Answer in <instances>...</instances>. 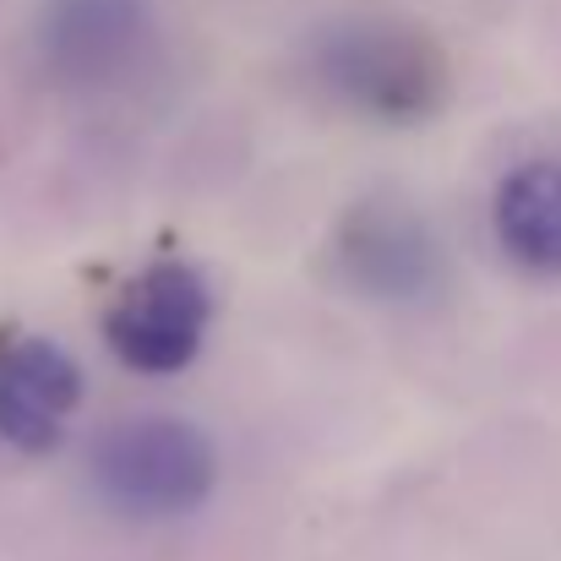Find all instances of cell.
Returning a JSON list of instances; mask_svg holds the SVG:
<instances>
[{"label":"cell","mask_w":561,"mask_h":561,"mask_svg":"<svg viewBox=\"0 0 561 561\" xmlns=\"http://www.w3.org/2000/svg\"><path fill=\"white\" fill-rule=\"evenodd\" d=\"M82 403V366L38 333L0 339V442L44 458L60 447L66 420Z\"/></svg>","instance_id":"obj_5"},{"label":"cell","mask_w":561,"mask_h":561,"mask_svg":"<svg viewBox=\"0 0 561 561\" xmlns=\"http://www.w3.org/2000/svg\"><path fill=\"white\" fill-rule=\"evenodd\" d=\"M339 273L350 289H360L366 300H420L436 273H442V256H436V240L425 229V218L403 202H355L339 224Z\"/></svg>","instance_id":"obj_4"},{"label":"cell","mask_w":561,"mask_h":561,"mask_svg":"<svg viewBox=\"0 0 561 561\" xmlns=\"http://www.w3.org/2000/svg\"><path fill=\"white\" fill-rule=\"evenodd\" d=\"M218 485L213 442L175 414H131L93 442V491L126 518H186Z\"/></svg>","instance_id":"obj_1"},{"label":"cell","mask_w":561,"mask_h":561,"mask_svg":"<svg viewBox=\"0 0 561 561\" xmlns=\"http://www.w3.org/2000/svg\"><path fill=\"white\" fill-rule=\"evenodd\" d=\"M213 322V289L191 262L142 267L104 311V344L126 371L175 376L186 371Z\"/></svg>","instance_id":"obj_3"},{"label":"cell","mask_w":561,"mask_h":561,"mask_svg":"<svg viewBox=\"0 0 561 561\" xmlns=\"http://www.w3.org/2000/svg\"><path fill=\"white\" fill-rule=\"evenodd\" d=\"M491 224H496L502 251L518 267L561 278V164H551V159L518 164L496 186Z\"/></svg>","instance_id":"obj_7"},{"label":"cell","mask_w":561,"mask_h":561,"mask_svg":"<svg viewBox=\"0 0 561 561\" xmlns=\"http://www.w3.org/2000/svg\"><path fill=\"white\" fill-rule=\"evenodd\" d=\"M317 82L355 115H371L381 126H414L425 121L447 93V66L436 44L398 22H339L317 38Z\"/></svg>","instance_id":"obj_2"},{"label":"cell","mask_w":561,"mask_h":561,"mask_svg":"<svg viewBox=\"0 0 561 561\" xmlns=\"http://www.w3.org/2000/svg\"><path fill=\"white\" fill-rule=\"evenodd\" d=\"M148 38V0H49L44 5V66L60 82L121 77Z\"/></svg>","instance_id":"obj_6"}]
</instances>
